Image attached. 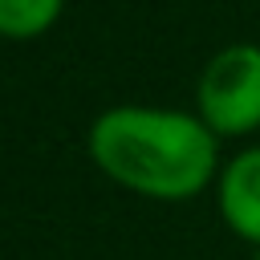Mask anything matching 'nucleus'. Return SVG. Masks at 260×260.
I'll return each mask as SVG.
<instances>
[{"instance_id": "f03ea898", "label": "nucleus", "mask_w": 260, "mask_h": 260, "mask_svg": "<svg viewBox=\"0 0 260 260\" xmlns=\"http://www.w3.org/2000/svg\"><path fill=\"white\" fill-rule=\"evenodd\" d=\"M195 106L215 138H240L260 126V45L219 49L195 85Z\"/></svg>"}, {"instance_id": "f257e3e1", "label": "nucleus", "mask_w": 260, "mask_h": 260, "mask_svg": "<svg viewBox=\"0 0 260 260\" xmlns=\"http://www.w3.org/2000/svg\"><path fill=\"white\" fill-rule=\"evenodd\" d=\"M89 158L146 199H191L215 175V134L199 114L114 106L89 126Z\"/></svg>"}, {"instance_id": "20e7f679", "label": "nucleus", "mask_w": 260, "mask_h": 260, "mask_svg": "<svg viewBox=\"0 0 260 260\" xmlns=\"http://www.w3.org/2000/svg\"><path fill=\"white\" fill-rule=\"evenodd\" d=\"M61 8L65 0H0V37L32 41L57 24Z\"/></svg>"}, {"instance_id": "39448f33", "label": "nucleus", "mask_w": 260, "mask_h": 260, "mask_svg": "<svg viewBox=\"0 0 260 260\" xmlns=\"http://www.w3.org/2000/svg\"><path fill=\"white\" fill-rule=\"evenodd\" d=\"M252 260H260V248H256V256H252Z\"/></svg>"}, {"instance_id": "7ed1b4c3", "label": "nucleus", "mask_w": 260, "mask_h": 260, "mask_svg": "<svg viewBox=\"0 0 260 260\" xmlns=\"http://www.w3.org/2000/svg\"><path fill=\"white\" fill-rule=\"evenodd\" d=\"M219 215L223 223L260 248V146L240 150L219 175Z\"/></svg>"}]
</instances>
